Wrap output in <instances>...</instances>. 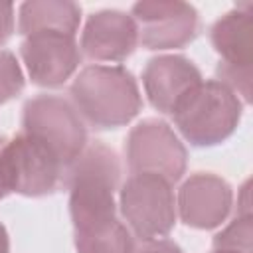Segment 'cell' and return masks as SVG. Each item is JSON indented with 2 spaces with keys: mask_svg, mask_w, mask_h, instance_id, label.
I'll return each mask as SVG.
<instances>
[{
  "mask_svg": "<svg viewBox=\"0 0 253 253\" xmlns=\"http://www.w3.org/2000/svg\"><path fill=\"white\" fill-rule=\"evenodd\" d=\"M6 196H8V194H6V190H4V188H2V184H0V200H2V198H6Z\"/></svg>",
  "mask_w": 253,
  "mask_h": 253,
  "instance_id": "21",
  "label": "cell"
},
{
  "mask_svg": "<svg viewBox=\"0 0 253 253\" xmlns=\"http://www.w3.org/2000/svg\"><path fill=\"white\" fill-rule=\"evenodd\" d=\"M79 22L81 6L67 0H28L18 8V32L24 38L38 32L75 36Z\"/></svg>",
  "mask_w": 253,
  "mask_h": 253,
  "instance_id": "14",
  "label": "cell"
},
{
  "mask_svg": "<svg viewBox=\"0 0 253 253\" xmlns=\"http://www.w3.org/2000/svg\"><path fill=\"white\" fill-rule=\"evenodd\" d=\"M211 253H233V251H221V249H213Z\"/></svg>",
  "mask_w": 253,
  "mask_h": 253,
  "instance_id": "22",
  "label": "cell"
},
{
  "mask_svg": "<svg viewBox=\"0 0 253 253\" xmlns=\"http://www.w3.org/2000/svg\"><path fill=\"white\" fill-rule=\"evenodd\" d=\"M0 253H10V237L2 221H0Z\"/></svg>",
  "mask_w": 253,
  "mask_h": 253,
  "instance_id": "20",
  "label": "cell"
},
{
  "mask_svg": "<svg viewBox=\"0 0 253 253\" xmlns=\"http://www.w3.org/2000/svg\"><path fill=\"white\" fill-rule=\"evenodd\" d=\"M77 253H132L134 239L128 227L115 219L107 225L73 233Z\"/></svg>",
  "mask_w": 253,
  "mask_h": 253,
  "instance_id": "15",
  "label": "cell"
},
{
  "mask_svg": "<svg viewBox=\"0 0 253 253\" xmlns=\"http://www.w3.org/2000/svg\"><path fill=\"white\" fill-rule=\"evenodd\" d=\"M26 134L47 146L67 170L87 146V128L71 101L59 95L28 99L22 113Z\"/></svg>",
  "mask_w": 253,
  "mask_h": 253,
  "instance_id": "4",
  "label": "cell"
},
{
  "mask_svg": "<svg viewBox=\"0 0 253 253\" xmlns=\"http://www.w3.org/2000/svg\"><path fill=\"white\" fill-rule=\"evenodd\" d=\"M251 239H253V215L237 213L213 237V249L233 251V253H251Z\"/></svg>",
  "mask_w": 253,
  "mask_h": 253,
  "instance_id": "16",
  "label": "cell"
},
{
  "mask_svg": "<svg viewBox=\"0 0 253 253\" xmlns=\"http://www.w3.org/2000/svg\"><path fill=\"white\" fill-rule=\"evenodd\" d=\"M20 55L32 83L59 87L77 71L81 49L75 36L61 32H38L20 43Z\"/></svg>",
  "mask_w": 253,
  "mask_h": 253,
  "instance_id": "9",
  "label": "cell"
},
{
  "mask_svg": "<svg viewBox=\"0 0 253 253\" xmlns=\"http://www.w3.org/2000/svg\"><path fill=\"white\" fill-rule=\"evenodd\" d=\"M132 253H184V249L172 239L164 237V239H154V241H142V245L134 249Z\"/></svg>",
  "mask_w": 253,
  "mask_h": 253,
  "instance_id": "18",
  "label": "cell"
},
{
  "mask_svg": "<svg viewBox=\"0 0 253 253\" xmlns=\"http://www.w3.org/2000/svg\"><path fill=\"white\" fill-rule=\"evenodd\" d=\"M210 40L219 55L217 67L251 73L253 69V16L251 4L235 6L213 22Z\"/></svg>",
  "mask_w": 253,
  "mask_h": 253,
  "instance_id": "13",
  "label": "cell"
},
{
  "mask_svg": "<svg viewBox=\"0 0 253 253\" xmlns=\"http://www.w3.org/2000/svg\"><path fill=\"white\" fill-rule=\"evenodd\" d=\"M71 105L97 130L126 126L142 109V95L134 75L123 65H87L71 87Z\"/></svg>",
  "mask_w": 253,
  "mask_h": 253,
  "instance_id": "2",
  "label": "cell"
},
{
  "mask_svg": "<svg viewBox=\"0 0 253 253\" xmlns=\"http://www.w3.org/2000/svg\"><path fill=\"white\" fill-rule=\"evenodd\" d=\"M14 4L0 2V45H4L14 32Z\"/></svg>",
  "mask_w": 253,
  "mask_h": 253,
  "instance_id": "19",
  "label": "cell"
},
{
  "mask_svg": "<svg viewBox=\"0 0 253 253\" xmlns=\"http://www.w3.org/2000/svg\"><path fill=\"white\" fill-rule=\"evenodd\" d=\"M119 206L128 231L140 241L164 239L176 225L172 182L156 174H130L119 190Z\"/></svg>",
  "mask_w": 253,
  "mask_h": 253,
  "instance_id": "5",
  "label": "cell"
},
{
  "mask_svg": "<svg viewBox=\"0 0 253 253\" xmlns=\"http://www.w3.org/2000/svg\"><path fill=\"white\" fill-rule=\"evenodd\" d=\"M243 103L221 81H200L172 111L180 134L198 148H208L227 140L241 123Z\"/></svg>",
  "mask_w": 253,
  "mask_h": 253,
  "instance_id": "3",
  "label": "cell"
},
{
  "mask_svg": "<svg viewBox=\"0 0 253 253\" xmlns=\"http://www.w3.org/2000/svg\"><path fill=\"white\" fill-rule=\"evenodd\" d=\"M65 168L40 140L20 132L0 146V184L6 194L42 198L53 194Z\"/></svg>",
  "mask_w": 253,
  "mask_h": 253,
  "instance_id": "6",
  "label": "cell"
},
{
  "mask_svg": "<svg viewBox=\"0 0 253 253\" xmlns=\"http://www.w3.org/2000/svg\"><path fill=\"white\" fill-rule=\"evenodd\" d=\"M125 156L130 174H156L168 182H178L186 172L188 152L174 128L162 119H142L126 140Z\"/></svg>",
  "mask_w": 253,
  "mask_h": 253,
  "instance_id": "7",
  "label": "cell"
},
{
  "mask_svg": "<svg viewBox=\"0 0 253 253\" xmlns=\"http://www.w3.org/2000/svg\"><path fill=\"white\" fill-rule=\"evenodd\" d=\"M24 91V71L16 55L8 49H0V105L18 97Z\"/></svg>",
  "mask_w": 253,
  "mask_h": 253,
  "instance_id": "17",
  "label": "cell"
},
{
  "mask_svg": "<svg viewBox=\"0 0 253 253\" xmlns=\"http://www.w3.org/2000/svg\"><path fill=\"white\" fill-rule=\"evenodd\" d=\"M202 81L200 69L184 55H156L148 59L142 69V87L150 105L162 113L172 115L184 95Z\"/></svg>",
  "mask_w": 253,
  "mask_h": 253,
  "instance_id": "12",
  "label": "cell"
},
{
  "mask_svg": "<svg viewBox=\"0 0 253 253\" xmlns=\"http://www.w3.org/2000/svg\"><path fill=\"white\" fill-rule=\"evenodd\" d=\"M63 180L69 188L73 233L119 219L115 192L121 180V162L111 146L101 140L87 142L79 158L65 170Z\"/></svg>",
  "mask_w": 253,
  "mask_h": 253,
  "instance_id": "1",
  "label": "cell"
},
{
  "mask_svg": "<svg viewBox=\"0 0 253 253\" xmlns=\"http://www.w3.org/2000/svg\"><path fill=\"white\" fill-rule=\"evenodd\" d=\"M138 43L152 51L180 49L194 42L200 30L198 10L180 0H140L132 4Z\"/></svg>",
  "mask_w": 253,
  "mask_h": 253,
  "instance_id": "8",
  "label": "cell"
},
{
  "mask_svg": "<svg viewBox=\"0 0 253 253\" xmlns=\"http://www.w3.org/2000/svg\"><path fill=\"white\" fill-rule=\"evenodd\" d=\"M138 45L136 24L123 10L93 12L81 32L79 49L91 61L119 63L125 61Z\"/></svg>",
  "mask_w": 253,
  "mask_h": 253,
  "instance_id": "11",
  "label": "cell"
},
{
  "mask_svg": "<svg viewBox=\"0 0 253 253\" xmlns=\"http://www.w3.org/2000/svg\"><path fill=\"white\" fill-rule=\"evenodd\" d=\"M233 206V190L227 180L211 172L190 174L176 196V213L194 229L219 227Z\"/></svg>",
  "mask_w": 253,
  "mask_h": 253,
  "instance_id": "10",
  "label": "cell"
}]
</instances>
